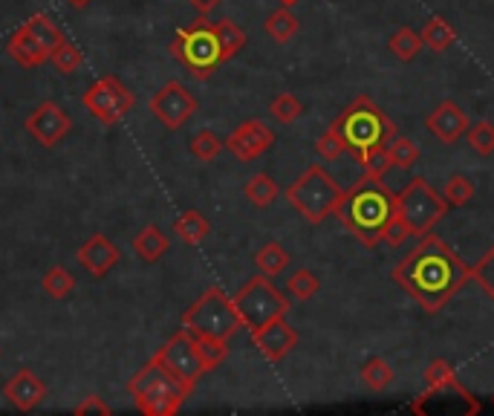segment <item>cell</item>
<instances>
[{
	"label": "cell",
	"instance_id": "cell-19",
	"mask_svg": "<svg viewBox=\"0 0 494 416\" xmlns=\"http://www.w3.org/2000/svg\"><path fill=\"white\" fill-rule=\"evenodd\" d=\"M425 130L434 133L442 145H454L466 137L469 130V116L463 113L457 102H442L431 116L425 119Z\"/></svg>",
	"mask_w": 494,
	"mask_h": 416
},
{
	"label": "cell",
	"instance_id": "cell-46",
	"mask_svg": "<svg viewBox=\"0 0 494 416\" xmlns=\"http://www.w3.org/2000/svg\"><path fill=\"white\" fill-rule=\"evenodd\" d=\"M188 4H194V9L200 12V15H208V12L217 9L223 0H188Z\"/></svg>",
	"mask_w": 494,
	"mask_h": 416
},
{
	"label": "cell",
	"instance_id": "cell-18",
	"mask_svg": "<svg viewBox=\"0 0 494 416\" xmlns=\"http://www.w3.org/2000/svg\"><path fill=\"white\" fill-rule=\"evenodd\" d=\"M4 396H6V402H9L15 411L29 413V411H35V408L44 402V399H46V385L35 376V370L21 368L12 379H6Z\"/></svg>",
	"mask_w": 494,
	"mask_h": 416
},
{
	"label": "cell",
	"instance_id": "cell-30",
	"mask_svg": "<svg viewBox=\"0 0 494 416\" xmlns=\"http://www.w3.org/2000/svg\"><path fill=\"white\" fill-rule=\"evenodd\" d=\"M422 46H425L422 38L417 36L414 29H408V26L397 29V32L390 36V41H388V49H390V53L397 56L399 61H414V58L419 56Z\"/></svg>",
	"mask_w": 494,
	"mask_h": 416
},
{
	"label": "cell",
	"instance_id": "cell-1",
	"mask_svg": "<svg viewBox=\"0 0 494 416\" xmlns=\"http://www.w3.org/2000/svg\"><path fill=\"white\" fill-rule=\"evenodd\" d=\"M393 280L425 312H439L471 280V266L437 235H422L419 243L393 266Z\"/></svg>",
	"mask_w": 494,
	"mask_h": 416
},
{
	"label": "cell",
	"instance_id": "cell-25",
	"mask_svg": "<svg viewBox=\"0 0 494 416\" xmlns=\"http://www.w3.org/2000/svg\"><path fill=\"white\" fill-rule=\"evenodd\" d=\"M263 29H267V36H269L272 41L287 44V41H292L295 36H298L301 21L295 18L289 6H281V9H275L267 21H263Z\"/></svg>",
	"mask_w": 494,
	"mask_h": 416
},
{
	"label": "cell",
	"instance_id": "cell-21",
	"mask_svg": "<svg viewBox=\"0 0 494 416\" xmlns=\"http://www.w3.org/2000/svg\"><path fill=\"white\" fill-rule=\"evenodd\" d=\"M130 249H134V255L142 263H156V260H162V255H168L171 240H168V235H165L159 226L151 223V226H145L139 235L134 238Z\"/></svg>",
	"mask_w": 494,
	"mask_h": 416
},
{
	"label": "cell",
	"instance_id": "cell-13",
	"mask_svg": "<svg viewBox=\"0 0 494 416\" xmlns=\"http://www.w3.org/2000/svg\"><path fill=\"white\" fill-rule=\"evenodd\" d=\"M197 107H200L197 96L179 81H168L151 96V113L165 130H179L186 122H191Z\"/></svg>",
	"mask_w": 494,
	"mask_h": 416
},
{
	"label": "cell",
	"instance_id": "cell-6",
	"mask_svg": "<svg viewBox=\"0 0 494 416\" xmlns=\"http://www.w3.org/2000/svg\"><path fill=\"white\" fill-rule=\"evenodd\" d=\"M341 197H344V188L321 168V165H309V168L287 188V203L312 226H318L329 218V214H336Z\"/></svg>",
	"mask_w": 494,
	"mask_h": 416
},
{
	"label": "cell",
	"instance_id": "cell-16",
	"mask_svg": "<svg viewBox=\"0 0 494 416\" xmlns=\"http://www.w3.org/2000/svg\"><path fill=\"white\" fill-rule=\"evenodd\" d=\"M252 344L257 347L263 359L277 364V361H284L295 347H298V332L289 327L287 315H281V319H272L263 327L252 330Z\"/></svg>",
	"mask_w": 494,
	"mask_h": 416
},
{
	"label": "cell",
	"instance_id": "cell-44",
	"mask_svg": "<svg viewBox=\"0 0 494 416\" xmlns=\"http://www.w3.org/2000/svg\"><path fill=\"white\" fill-rule=\"evenodd\" d=\"M73 413H78V416H85V413H102V416H107V413H110V405L105 402L102 396L90 393V396H85V402H78V405L73 408Z\"/></svg>",
	"mask_w": 494,
	"mask_h": 416
},
{
	"label": "cell",
	"instance_id": "cell-28",
	"mask_svg": "<svg viewBox=\"0 0 494 416\" xmlns=\"http://www.w3.org/2000/svg\"><path fill=\"white\" fill-rule=\"evenodd\" d=\"M41 287L49 298H55V301H64V298H70L73 289H76V278L73 272H67L64 266H53V269H46L44 278H41Z\"/></svg>",
	"mask_w": 494,
	"mask_h": 416
},
{
	"label": "cell",
	"instance_id": "cell-8",
	"mask_svg": "<svg viewBox=\"0 0 494 416\" xmlns=\"http://www.w3.org/2000/svg\"><path fill=\"white\" fill-rule=\"evenodd\" d=\"M449 203L439 191L428 186L425 177H414L408 186L397 194V218L408 226L414 238H422L449 214Z\"/></svg>",
	"mask_w": 494,
	"mask_h": 416
},
{
	"label": "cell",
	"instance_id": "cell-45",
	"mask_svg": "<svg viewBox=\"0 0 494 416\" xmlns=\"http://www.w3.org/2000/svg\"><path fill=\"white\" fill-rule=\"evenodd\" d=\"M405 238H410L408 226H405L399 218H393V220L388 223V228H385V243H388V246H402Z\"/></svg>",
	"mask_w": 494,
	"mask_h": 416
},
{
	"label": "cell",
	"instance_id": "cell-42",
	"mask_svg": "<svg viewBox=\"0 0 494 416\" xmlns=\"http://www.w3.org/2000/svg\"><path fill=\"white\" fill-rule=\"evenodd\" d=\"M316 151H318V157L321 159H327V162H336L341 154H344V145L338 142V137L333 130H327L324 137H318V142H316Z\"/></svg>",
	"mask_w": 494,
	"mask_h": 416
},
{
	"label": "cell",
	"instance_id": "cell-15",
	"mask_svg": "<svg viewBox=\"0 0 494 416\" xmlns=\"http://www.w3.org/2000/svg\"><path fill=\"white\" fill-rule=\"evenodd\" d=\"M272 145H275V133L267 125H263L260 119H249V122L237 125L223 139L226 151L232 154L235 159H240V162H252V159L263 157Z\"/></svg>",
	"mask_w": 494,
	"mask_h": 416
},
{
	"label": "cell",
	"instance_id": "cell-26",
	"mask_svg": "<svg viewBox=\"0 0 494 416\" xmlns=\"http://www.w3.org/2000/svg\"><path fill=\"white\" fill-rule=\"evenodd\" d=\"M255 266H257L260 275L275 278V275H281L289 266V252L281 243H267V246H260L257 252H255Z\"/></svg>",
	"mask_w": 494,
	"mask_h": 416
},
{
	"label": "cell",
	"instance_id": "cell-36",
	"mask_svg": "<svg viewBox=\"0 0 494 416\" xmlns=\"http://www.w3.org/2000/svg\"><path fill=\"white\" fill-rule=\"evenodd\" d=\"M466 142L477 157L494 154V125L491 122H474L466 130Z\"/></svg>",
	"mask_w": 494,
	"mask_h": 416
},
{
	"label": "cell",
	"instance_id": "cell-50",
	"mask_svg": "<svg viewBox=\"0 0 494 416\" xmlns=\"http://www.w3.org/2000/svg\"><path fill=\"white\" fill-rule=\"evenodd\" d=\"M491 402H494V399H491Z\"/></svg>",
	"mask_w": 494,
	"mask_h": 416
},
{
	"label": "cell",
	"instance_id": "cell-40",
	"mask_svg": "<svg viewBox=\"0 0 494 416\" xmlns=\"http://www.w3.org/2000/svg\"><path fill=\"white\" fill-rule=\"evenodd\" d=\"M471 280H477L480 284V289L494 301V246L489 249V252L474 263L471 269Z\"/></svg>",
	"mask_w": 494,
	"mask_h": 416
},
{
	"label": "cell",
	"instance_id": "cell-14",
	"mask_svg": "<svg viewBox=\"0 0 494 416\" xmlns=\"http://www.w3.org/2000/svg\"><path fill=\"white\" fill-rule=\"evenodd\" d=\"M26 130L35 137L44 147H55L67 133L73 130V119L70 113L64 110L58 102L46 98L35 110L26 116Z\"/></svg>",
	"mask_w": 494,
	"mask_h": 416
},
{
	"label": "cell",
	"instance_id": "cell-2",
	"mask_svg": "<svg viewBox=\"0 0 494 416\" xmlns=\"http://www.w3.org/2000/svg\"><path fill=\"white\" fill-rule=\"evenodd\" d=\"M336 218L361 246L373 249L385 240L388 223L397 218V194L385 186L382 177L365 174V179H358L350 191H344Z\"/></svg>",
	"mask_w": 494,
	"mask_h": 416
},
{
	"label": "cell",
	"instance_id": "cell-49",
	"mask_svg": "<svg viewBox=\"0 0 494 416\" xmlns=\"http://www.w3.org/2000/svg\"><path fill=\"white\" fill-rule=\"evenodd\" d=\"M0 353H4V350H0Z\"/></svg>",
	"mask_w": 494,
	"mask_h": 416
},
{
	"label": "cell",
	"instance_id": "cell-43",
	"mask_svg": "<svg viewBox=\"0 0 494 416\" xmlns=\"http://www.w3.org/2000/svg\"><path fill=\"white\" fill-rule=\"evenodd\" d=\"M361 165H365V174L368 177H385L393 165H390V157H388V147H382V151H373L370 157L361 159Z\"/></svg>",
	"mask_w": 494,
	"mask_h": 416
},
{
	"label": "cell",
	"instance_id": "cell-35",
	"mask_svg": "<svg viewBox=\"0 0 494 416\" xmlns=\"http://www.w3.org/2000/svg\"><path fill=\"white\" fill-rule=\"evenodd\" d=\"M188 147H191V154L200 159V162H211V159H217L220 157V151H223V139L217 137L214 130H200V133H194L191 137V142H188Z\"/></svg>",
	"mask_w": 494,
	"mask_h": 416
},
{
	"label": "cell",
	"instance_id": "cell-12",
	"mask_svg": "<svg viewBox=\"0 0 494 416\" xmlns=\"http://www.w3.org/2000/svg\"><path fill=\"white\" fill-rule=\"evenodd\" d=\"M154 359L162 364V368H168L176 379L191 381V385H197V381L208 373L200 353H197V341L186 327L176 330L174 336L159 347Z\"/></svg>",
	"mask_w": 494,
	"mask_h": 416
},
{
	"label": "cell",
	"instance_id": "cell-7",
	"mask_svg": "<svg viewBox=\"0 0 494 416\" xmlns=\"http://www.w3.org/2000/svg\"><path fill=\"white\" fill-rule=\"evenodd\" d=\"M168 49H171V56L200 81L208 78L223 64L217 36H214V26L206 15H200V18L188 24L186 29H179Z\"/></svg>",
	"mask_w": 494,
	"mask_h": 416
},
{
	"label": "cell",
	"instance_id": "cell-20",
	"mask_svg": "<svg viewBox=\"0 0 494 416\" xmlns=\"http://www.w3.org/2000/svg\"><path fill=\"white\" fill-rule=\"evenodd\" d=\"M6 56L18 64V66H26V70H32V66H38V64H44V61H49V49L32 36L29 32V26L24 24V26H18L9 36V41H6Z\"/></svg>",
	"mask_w": 494,
	"mask_h": 416
},
{
	"label": "cell",
	"instance_id": "cell-41",
	"mask_svg": "<svg viewBox=\"0 0 494 416\" xmlns=\"http://www.w3.org/2000/svg\"><path fill=\"white\" fill-rule=\"evenodd\" d=\"M449 379H454V368H451V361H446V359H434V361L425 368V373H422L425 388L442 385V381H449Z\"/></svg>",
	"mask_w": 494,
	"mask_h": 416
},
{
	"label": "cell",
	"instance_id": "cell-32",
	"mask_svg": "<svg viewBox=\"0 0 494 416\" xmlns=\"http://www.w3.org/2000/svg\"><path fill=\"white\" fill-rule=\"evenodd\" d=\"M49 61L58 66V73L64 76H73L81 70V64H85V56H81V49L70 41V38H61L58 46L49 53Z\"/></svg>",
	"mask_w": 494,
	"mask_h": 416
},
{
	"label": "cell",
	"instance_id": "cell-37",
	"mask_svg": "<svg viewBox=\"0 0 494 416\" xmlns=\"http://www.w3.org/2000/svg\"><path fill=\"white\" fill-rule=\"evenodd\" d=\"M269 113H272V119H277L281 125H292L295 119H301V116H304V105L298 102V96L277 93L272 98V105H269Z\"/></svg>",
	"mask_w": 494,
	"mask_h": 416
},
{
	"label": "cell",
	"instance_id": "cell-34",
	"mask_svg": "<svg viewBox=\"0 0 494 416\" xmlns=\"http://www.w3.org/2000/svg\"><path fill=\"white\" fill-rule=\"evenodd\" d=\"M318 289H321V280L316 272H309V269L292 272L287 280V292L295 298V301H309L312 295H318Z\"/></svg>",
	"mask_w": 494,
	"mask_h": 416
},
{
	"label": "cell",
	"instance_id": "cell-39",
	"mask_svg": "<svg viewBox=\"0 0 494 416\" xmlns=\"http://www.w3.org/2000/svg\"><path fill=\"white\" fill-rule=\"evenodd\" d=\"M474 197V182L463 174H454L449 177L446 188H442V199H446L449 206H469Z\"/></svg>",
	"mask_w": 494,
	"mask_h": 416
},
{
	"label": "cell",
	"instance_id": "cell-27",
	"mask_svg": "<svg viewBox=\"0 0 494 416\" xmlns=\"http://www.w3.org/2000/svg\"><path fill=\"white\" fill-rule=\"evenodd\" d=\"M246 199L255 206V208H269L275 199H277V182L269 174H255L249 182H246Z\"/></svg>",
	"mask_w": 494,
	"mask_h": 416
},
{
	"label": "cell",
	"instance_id": "cell-3",
	"mask_svg": "<svg viewBox=\"0 0 494 416\" xmlns=\"http://www.w3.org/2000/svg\"><path fill=\"white\" fill-rule=\"evenodd\" d=\"M329 130L344 145V154H353L358 162L373 151H382L397 137V125L388 119V113L370 96H358L356 102H350L333 119Z\"/></svg>",
	"mask_w": 494,
	"mask_h": 416
},
{
	"label": "cell",
	"instance_id": "cell-33",
	"mask_svg": "<svg viewBox=\"0 0 494 416\" xmlns=\"http://www.w3.org/2000/svg\"><path fill=\"white\" fill-rule=\"evenodd\" d=\"M388 157H390V165L393 168H410V165H417L419 159V147L414 139H408V137H393V142L388 145Z\"/></svg>",
	"mask_w": 494,
	"mask_h": 416
},
{
	"label": "cell",
	"instance_id": "cell-23",
	"mask_svg": "<svg viewBox=\"0 0 494 416\" xmlns=\"http://www.w3.org/2000/svg\"><path fill=\"white\" fill-rule=\"evenodd\" d=\"M419 38H422V44H425L428 49H434V53H449L451 44L457 41V32H454V26H451L446 18H439V15H431V18L425 21Z\"/></svg>",
	"mask_w": 494,
	"mask_h": 416
},
{
	"label": "cell",
	"instance_id": "cell-17",
	"mask_svg": "<svg viewBox=\"0 0 494 416\" xmlns=\"http://www.w3.org/2000/svg\"><path fill=\"white\" fill-rule=\"evenodd\" d=\"M119 258H122L119 246L110 243L107 235H93L90 240L81 243V249L76 252L78 266H81V269H85L93 280L107 278V272L119 263Z\"/></svg>",
	"mask_w": 494,
	"mask_h": 416
},
{
	"label": "cell",
	"instance_id": "cell-29",
	"mask_svg": "<svg viewBox=\"0 0 494 416\" xmlns=\"http://www.w3.org/2000/svg\"><path fill=\"white\" fill-rule=\"evenodd\" d=\"M24 24L29 26L32 36H35V38L49 49V53H53V49L58 46V41L64 38V32L58 29V24H55L53 18H49L46 12H35V15H32V18L24 21Z\"/></svg>",
	"mask_w": 494,
	"mask_h": 416
},
{
	"label": "cell",
	"instance_id": "cell-38",
	"mask_svg": "<svg viewBox=\"0 0 494 416\" xmlns=\"http://www.w3.org/2000/svg\"><path fill=\"white\" fill-rule=\"evenodd\" d=\"M197 341V353H200L206 370L220 368L228 356V341H217V339H206V336H194Z\"/></svg>",
	"mask_w": 494,
	"mask_h": 416
},
{
	"label": "cell",
	"instance_id": "cell-4",
	"mask_svg": "<svg viewBox=\"0 0 494 416\" xmlns=\"http://www.w3.org/2000/svg\"><path fill=\"white\" fill-rule=\"evenodd\" d=\"M127 393L134 396V405L147 416H174L194 393V385L176 379L168 368L151 359L142 364L139 373L127 379Z\"/></svg>",
	"mask_w": 494,
	"mask_h": 416
},
{
	"label": "cell",
	"instance_id": "cell-24",
	"mask_svg": "<svg viewBox=\"0 0 494 416\" xmlns=\"http://www.w3.org/2000/svg\"><path fill=\"white\" fill-rule=\"evenodd\" d=\"M214 26V36H217V44H220V56H223V64L232 61L240 49L246 46V32L232 21V18H220V21H211Z\"/></svg>",
	"mask_w": 494,
	"mask_h": 416
},
{
	"label": "cell",
	"instance_id": "cell-9",
	"mask_svg": "<svg viewBox=\"0 0 494 416\" xmlns=\"http://www.w3.org/2000/svg\"><path fill=\"white\" fill-rule=\"evenodd\" d=\"M232 301L240 312L243 327H249V332L289 312V298L277 289L267 275H255L246 280L235 292Z\"/></svg>",
	"mask_w": 494,
	"mask_h": 416
},
{
	"label": "cell",
	"instance_id": "cell-5",
	"mask_svg": "<svg viewBox=\"0 0 494 416\" xmlns=\"http://www.w3.org/2000/svg\"><path fill=\"white\" fill-rule=\"evenodd\" d=\"M183 327L191 336H206L217 341H232L243 327L235 301L220 287H208L197 301L183 312Z\"/></svg>",
	"mask_w": 494,
	"mask_h": 416
},
{
	"label": "cell",
	"instance_id": "cell-31",
	"mask_svg": "<svg viewBox=\"0 0 494 416\" xmlns=\"http://www.w3.org/2000/svg\"><path fill=\"white\" fill-rule=\"evenodd\" d=\"M361 381H365L370 391H388L393 385V368L385 359L373 356L361 364Z\"/></svg>",
	"mask_w": 494,
	"mask_h": 416
},
{
	"label": "cell",
	"instance_id": "cell-48",
	"mask_svg": "<svg viewBox=\"0 0 494 416\" xmlns=\"http://www.w3.org/2000/svg\"><path fill=\"white\" fill-rule=\"evenodd\" d=\"M281 4H284V6H292V4H298V0H281Z\"/></svg>",
	"mask_w": 494,
	"mask_h": 416
},
{
	"label": "cell",
	"instance_id": "cell-11",
	"mask_svg": "<svg viewBox=\"0 0 494 416\" xmlns=\"http://www.w3.org/2000/svg\"><path fill=\"white\" fill-rule=\"evenodd\" d=\"M410 411L422 416H474L480 413V402L454 376L442 385L425 388V393L410 402Z\"/></svg>",
	"mask_w": 494,
	"mask_h": 416
},
{
	"label": "cell",
	"instance_id": "cell-47",
	"mask_svg": "<svg viewBox=\"0 0 494 416\" xmlns=\"http://www.w3.org/2000/svg\"><path fill=\"white\" fill-rule=\"evenodd\" d=\"M64 4H70L73 9H85V6H90L93 0H64Z\"/></svg>",
	"mask_w": 494,
	"mask_h": 416
},
{
	"label": "cell",
	"instance_id": "cell-10",
	"mask_svg": "<svg viewBox=\"0 0 494 416\" xmlns=\"http://www.w3.org/2000/svg\"><path fill=\"white\" fill-rule=\"evenodd\" d=\"M81 102H85L87 113H93V119L102 125H116L134 110V93L127 90L119 76H102L87 87Z\"/></svg>",
	"mask_w": 494,
	"mask_h": 416
},
{
	"label": "cell",
	"instance_id": "cell-22",
	"mask_svg": "<svg viewBox=\"0 0 494 416\" xmlns=\"http://www.w3.org/2000/svg\"><path fill=\"white\" fill-rule=\"evenodd\" d=\"M174 235L183 240V246H200L211 235V223L203 218L200 211H183L174 220Z\"/></svg>",
	"mask_w": 494,
	"mask_h": 416
}]
</instances>
